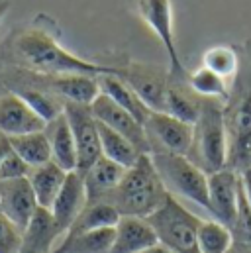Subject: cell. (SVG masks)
Returning a JSON list of instances; mask_svg holds the SVG:
<instances>
[{
	"label": "cell",
	"instance_id": "6da1fadb",
	"mask_svg": "<svg viewBox=\"0 0 251 253\" xmlns=\"http://www.w3.org/2000/svg\"><path fill=\"white\" fill-rule=\"evenodd\" d=\"M12 53L26 69L40 75H122V69L118 67L90 63L73 55L57 42L53 34L40 26L22 32L12 43Z\"/></svg>",
	"mask_w": 251,
	"mask_h": 253
},
{
	"label": "cell",
	"instance_id": "7a4b0ae2",
	"mask_svg": "<svg viewBox=\"0 0 251 253\" xmlns=\"http://www.w3.org/2000/svg\"><path fill=\"white\" fill-rule=\"evenodd\" d=\"M169 192L165 189L151 155L143 153L135 165L126 169L120 185L104 200L112 204L120 216L149 218L163 206Z\"/></svg>",
	"mask_w": 251,
	"mask_h": 253
},
{
	"label": "cell",
	"instance_id": "3957f363",
	"mask_svg": "<svg viewBox=\"0 0 251 253\" xmlns=\"http://www.w3.org/2000/svg\"><path fill=\"white\" fill-rule=\"evenodd\" d=\"M187 157L208 175L230 167L228 127L224 106L220 100L202 98L200 116L194 124L192 147Z\"/></svg>",
	"mask_w": 251,
	"mask_h": 253
},
{
	"label": "cell",
	"instance_id": "277c9868",
	"mask_svg": "<svg viewBox=\"0 0 251 253\" xmlns=\"http://www.w3.org/2000/svg\"><path fill=\"white\" fill-rule=\"evenodd\" d=\"M151 159L169 194L183 196L208 212V173L192 163L187 155L153 151Z\"/></svg>",
	"mask_w": 251,
	"mask_h": 253
},
{
	"label": "cell",
	"instance_id": "5b68a950",
	"mask_svg": "<svg viewBox=\"0 0 251 253\" xmlns=\"http://www.w3.org/2000/svg\"><path fill=\"white\" fill-rule=\"evenodd\" d=\"M147 220L153 226L157 240L175 253H200L196 234L202 218L188 212L177 196L169 194L163 206L155 210Z\"/></svg>",
	"mask_w": 251,
	"mask_h": 253
},
{
	"label": "cell",
	"instance_id": "8992f818",
	"mask_svg": "<svg viewBox=\"0 0 251 253\" xmlns=\"http://www.w3.org/2000/svg\"><path fill=\"white\" fill-rule=\"evenodd\" d=\"M65 116L77 145V173L84 175L102 157L98 122L88 106L75 102H65Z\"/></svg>",
	"mask_w": 251,
	"mask_h": 253
},
{
	"label": "cell",
	"instance_id": "52a82bcc",
	"mask_svg": "<svg viewBox=\"0 0 251 253\" xmlns=\"http://www.w3.org/2000/svg\"><path fill=\"white\" fill-rule=\"evenodd\" d=\"M145 133L153 151H169L177 155H188L192 147L194 126L187 124L167 112H149L145 120Z\"/></svg>",
	"mask_w": 251,
	"mask_h": 253
},
{
	"label": "cell",
	"instance_id": "ba28073f",
	"mask_svg": "<svg viewBox=\"0 0 251 253\" xmlns=\"http://www.w3.org/2000/svg\"><path fill=\"white\" fill-rule=\"evenodd\" d=\"M135 8H137L139 18L149 26V30L163 43L167 57H169V65H171V75H183L185 69H183L179 51H177V43H175L171 0H135Z\"/></svg>",
	"mask_w": 251,
	"mask_h": 253
},
{
	"label": "cell",
	"instance_id": "9c48e42d",
	"mask_svg": "<svg viewBox=\"0 0 251 253\" xmlns=\"http://www.w3.org/2000/svg\"><path fill=\"white\" fill-rule=\"evenodd\" d=\"M240 183V173L234 167H226L208 175V214L228 228H234L236 224Z\"/></svg>",
	"mask_w": 251,
	"mask_h": 253
},
{
	"label": "cell",
	"instance_id": "30bf717a",
	"mask_svg": "<svg viewBox=\"0 0 251 253\" xmlns=\"http://www.w3.org/2000/svg\"><path fill=\"white\" fill-rule=\"evenodd\" d=\"M88 108H90L92 116L96 118V122H100L102 126L122 133L141 153L151 155V143H149V137L145 133V126L139 120H135L120 104H116L110 96L100 92L96 96V100Z\"/></svg>",
	"mask_w": 251,
	"mask_h": 253
},
{
	"label": "cell",
	"instance_id": "8fae6325",
	"mask_svg": "<svg viewBox=\"0 0 251 253\" xmlns=\"http://www.w3.org/2000/svg\"><path fill=\"white\" fill-rule=\"evenodd\" d=\"M38 208L40 204L28 177L0 181V212L20 232L26 230Z\"/></svg>",
	"mask_w": 251,
	"mask_h": 253
},
{
	"label": "cell",
	"instance_id": "7c38bea8",
	"mask_svg": "<svg viewBox=\"0 0 251 253\" xmlns=\"http://www.w3.org/2000/svg\"><path fill=\"white\" fill-rule=\"evenodd\" d=\"M43 90L53 92L63 102H75L83 106H90L100 94L98 77L90 75H40Z\"/></svg>",
	"mask_w": 251,
	"mask_h": 253
},
{
	"label": "cell",
	"instance_id": "4fadbf2b",
	"mask_svg": "<svg viewBox=\"0 0 251 253\" xmlns=\"http://www.w3.org/2000/svg\"><path fill=\"white\" fill-rule=\"evenodd\" d=\"M126 83L131 86V90L143 100V104L153 112H165V96L169 81L163 73L145 67V65H133L129 69H122Z\"/></svg>",
	"mask_w": 251,
	"mask_h": 253
},
{
	"label": "cell",
	"instance_id": "5bb4252c",
	"mask_svg": "<svg viewBox=\"0 0 251 253\" xmlns=\"http://www.w3.org/2000/svg\"><path fill=\"white\" fill-rule=\"evenodd\" d=\"M63 238L51 210L40 206L22 232V253H53L59 250Z\"/></svg>",
	"mask_w": 251,
	"mask_h": 253
},
{
	"label": "cell",
	"instance_id": "9a60e30c",
	"mask_svg": "<svg viewBox=\"0 0 251 253\" xmlns=\"http://www.w3.org/2000/svg\"><path fill=\"white\" fill-rule=\"evenodd\" d=\"M45 122L16 92L0 96V133L6 137L43 131Z\"/></svg>",
	"mask_w": 251,
	"mask_h": 253
},
{
	"label": "cell",
	"instance_id": "2e32d148",
	"mask_svg": "<svg viewBox=\"0 0 251 253\" xmlns=\"http://www.w3.org/2000/svg\"><path fill=\"white\" fill-rule=\"evenodd\" d=\"M86 204H88V196H86V187H84V177L77 171L67 173L61 190L53 206L49 208L63 236L69 232V228L75 224V220L86 208Z\"/></svg>",
	"mask_w": 251,
	"mask_h": 253
},
{
	"label": "cell",
	"instance_id": "e0dca14e",
	"mask_svg": "<svg viewBox=\"0 0 251 253\" xmlns=\"http://www.w3.org/2000/svg\"><path fill=\"white\" fill-rule=\"evenodd\" d=\"M157 242V234L147 218L120 216L118 224L114 226L112 253H139Z\"/></svg>",
	"mask_w": 251,
	"mask_h": 253
},
{
	"label": "cell",
	"instance_id": "ac0fdd59",
	"mask_svg": "<svg viewBox=\"0 0 251 253\" xmlns=\"http://www.w3.org/2000/svg\"><path fill=\"white\" fill-rule=\"evenodd\" d=\"M126 175V167L100 157L83 177H84V187H86V196L88 204L90 202H104L114 189L120 185L122 177Z\"/></svg>",
	"mask_w": 251,
	"mask_h": 253
},
{
	"label": "cell",
	"instance_id": "d6986e66",
	"mask_svg": "<svg viewBox=\"0 0 251 253\" xmlns=\"http://www.w3.org/2000/svg\"><path fill=\"white\" fill-rule=\"evenodd\" d=\"M45 133L51 145V161H55L67 173L77 171V145L65 112L45 126Z\"/></svg>",
	"mask_w": 251,
	"mask_h": 253
},
{
	"label": "cell",
	"instance_id": "ffe728a7",
	"mask_svg": "<svg viewBox=\"0 0 251 253\" xmlns=\"http://www.w3.org/2000/svg\"><path fill=\"white\" fill-rule=\"evenodd\" d=\"M65 179H67V171H63L55 161H49L40 167H32L28 173V181H30L34 194L38 198V204L42 208L53 206Z\"/></svg>",
	"mask_w": 251,
	"mask_h": 253
},
{
	"label": "cell",
	"instance_id": "44dd1931",
	"mask_svg": "<svg viewBox=\"0 0 251 253\" xmlns=\"http://www.w3.org/2000/svg\"><path fill=\"white\" fill-rule=\"evenodd\" d=\"M98 84H100V92L102 94L110 96L116 104H120L124 110H127L135 120L145 124V120H147L151 110L143 104V100L131 90V86L126 83L122 77H118V75H100L98 77Z\"/></svg>",
	"mask_w": 251,
	"mask_h": 253
},
{
	"label": "cell",
	"instance_id": "7402d4cb",
	"mask_svg": "<svg viewBox=\"0 0 251 253\" xmlns=\"http://www.w3.org/2000/svg\"><path fill=\"white\" fill-rule=\"evenodd\" d=\"M12 149L18 153V157L32 169L40 167L51 161V145L49 137L43 131H34V133H24V135H14L8 137Z\"/></svg>",
	"mask_w": 251,
	"mask_h": 253
},
{
	"label": "cell",
	"instance_id": "603a6c76",
	"mask_svg": "<svg viewBox=\"0 0 251 253\" xmlns=\"http://www.w3.org/2000/svg\"><path fill=\"white\" fill-rule=\"evenodd\" d=\"M118 220H120V214L112 204H108V202H90L79 214V218L69 228V232L65 234L63 240H67L71 236H77V234H83V232H90V230L114 228L118 224Z\"/></svg>",
	"mask_w": 251,
	"mask_h": 253
},
{
	"label": "cell",
	"instance_id": "cb8c5ba5",
	"mask_svg": "<svg viewBox=\"0 0 251 253\" xmlns=\"http://www.w3.org/2000/svg\"><path fill=\"white\" fill-rule=\"evenodd\" d=\"M98 133H100V147H102V157L122 165L126 169H129L131 165L137 163V159L143 155L127 137L122 133L110 129V127L102 126L98 122Z\"/></svg>",
	"mask_w": 251,
	"mask_h": 253
},
{
	"label": "cell",
	"instance_id": "d4e9b609",
	"mask_svg": "<svg viewBox=\"0 0 251 253\" xmlns=\"http://www.w3.org/2000/svg\"><path fill=\"white\" fill-rule=\"evenodd\" d=\"M114 228L90 230L63 240L57 253H112Z\"/></svg>",
	"mask_w": 251,
	"mask_h": 253
},
{
	"label": "cell",
	"instance_id": "484cf974",
	"mask_svg": "<svg viewBox=\"0 0 251 253\" xmlns=\"http://www.w3.org/2000/svg\"><path fill=\"white\" fill-rule=\"evenodd\" d=\"M196 244L200 253H232L234 250V232L218 220H204L198 226Z\"/></svg>",
	"mask_w": 251,
	"mask_h": 253
},
{
	"label": "cell",
	"instance_id": "4316f807",
	"mask_svg": "<svg viewBox=\"0 0 251 253\" xmlns=\"http://www.w3.org/2000/svg\"><path fill=\"white\" fill-rule=\"evenodd\" d=\"M200 104H202L200 96H196L194 92L188 94L187 90H183L181 86L169 83L167 96H165V112L167 114L194 126L198 116H200Z\"/></svg>",
	"mask_w": 251,
	"mask_h": 253
},
{
	"label": "cell",
	"instance_id": "83f0119b",
	"mask_svg": "<svg viewBox=\"0 0 251 253\" xmlns=\"http://www.w3.org/2000/svg\"><path fill=\"white\" fill-rule=\"evenodd\" d=\"M187 79L188 88L196 96L210 98V100H220V102H228L230 100V90H228L226 79H222L214 71H210L206 67H198L196 71H192L188 75Z\"/></svg>",
	"mask_w": 251,
	"mask_h": 253
},
{
	"label": "cell",
	"instance_id": "f1b7e54d",
	"mask_svg": "<svg viewBox=\"0 0 251 253\" xmlns=\"http://www.w3.org/2000/svg\"><path fill=\"white\" fill-rule=\"evenodd\" d=\"M16 94L20 98H24L28 102V106L45 124L53 122L55 118H59L63 112H65V102H63L59 96H55L53 92H49V90H43V88H38V86H28V88L16 90Z\"/></svg>",
	"mask_w": 251,
	"mask_h": 253
},
{
	"label": "cell",
	"instance_id": "f546056e",
	"mask_svg": "<svg viewBox=\"0 0 251 253\" xmlns=\"http://www.w3.org/2000/svg\"><path fill=\"white\" fill-rule=\"evenodd\" d=\"M202 67L214 71L222 79H228V77L238 75V71H240V55H238V51L234 47L218 45V47H212V49H208L204 53Z\"/></svg>",
	"mask_w": 251,
	"mask_h": 253
},
{
	"label": "cell",
	"instance_id": "4dcf8cb0",
	"mask_svg": "<svg viewBox=\"0 0 251 253\" xmlns=\"http://www.w3.org/2000/svg\"><path fill=\"white\" fill-rule=\"evenodd\" d=\"M0 253H22V232L0 212Z\"/></svg>",
	"mask_w": 251,
	"mask_h": 253
},
{
	"label": "cell",
	"instance_id": "1f68e13d",
	"mask_svg": "<svg viewBox=\"0 0 251 253\" xmlns=\"http://www.w3.org/2000/svg\"><path fill=\"white\" fill-rule=\"evenodd\" d=\"M30 173V167L18 157V153L12 149L6 159L0 163V181H6V179H20V177H28Z\"/></svg>",
	"mask_w": 251,
	"mask_h": 253
},
{
	"label": "cell",
	"instance_id": "d6a6232c",
	"mask_svg": "<svg viewBox=\"0 0 251 253\" xmlns=\"http://www.w3.org/2000/svg\"><path fill=\"white\" fill-rule=\"evenodd\" d=\"M240 177H242V189H244V194H246V198H248V204L251 206V163L248 165V167L242 169Z\"/></svg>",
	"mask_w": 251,
	"mask_h": 253
},
{
	"label": "cell",
	"instance_id": "836d02e7",
	"mask_svg": "<svg viewBox=\"0 0 251 253\" xmlns=\"http://www.w3.org/2000/svg\"><path fill=\"white\" fill-rule=\"evenodd\" d=\"M12 151V145H10V141H8V137L6 135H0V163L6 159V155Z\"/></svg>",
	"mask_w": 251,
	"mask_h": 253
},
{
	"label": "cell",
	"instance_id": "e575fe53",
	"mask_svg": "<svg viewBox=\"0 0 251 253\" xmlns=\"http://www.w3.org/2000/svg\"><path fill=\"white\" fill-rule=\"evenodd\" d=\"M139 253H175L171 248H167L165 244H161V242H157V244H153L151 248H147V250H143V252Z\"/></svg>",
	"mask_w": 251,
	"mask_h": 253
},
{
	"label": "cell",
	"instance_id": "d590c367",
	"mask_svg": "<svg viewBox=\"0 0 251 253\" xmlns=\"http://www.w3.org/2000/svg\"><path fill=\"white\" fill-rule=\"evenodd\" d=\"M8 10H10V2L8 0H0V22L4 20V16H6Z\"/></svg>",
	"mask_w": 251,
	"mask_h": 253
},
{
	"label": "cell",
	"instance_id": "8d00e7d4",
	"mask_svg": "<svg viewBox=\"0 0 251 253\" xmlns=\"http://www.w3.org/2000/svg\"><path fill=\"white\" fill-rule=\"evenodd\" d=\"M232 253H251V248H246V246H238L236 252L232 250Z\"/></svg>",
	"mask_w": 251,
	"mask_h": 253
},
{
	"label": "cell",
	"instance_id": "74e56055",
	"mask_svg": "<svg viewBox=\"0 0 251 253\" xmlns=\"http://www.w3.org/2000/svg\"><path fill=\"white\" fill-rule=\"evenodd\" d=\"M53 253H57V252H53Z\"/></svg>",
	"mask_w": 251,
	"mask_h": 253
},
{
	"label": "cell",
	"instance_id": "f35d334b",
	"mask_svg": "<svg viewBox=\"0 0 251 253\" xmlns=\"http://www.w3.org/2000/svg\"><path fill=\"white\" fill-rule=\"evenodd\" d=\"M0 135H2V133H0Z\"/></svg>",
	"mask_w": 251,
	"mask_h": 253
}]
</instances>
